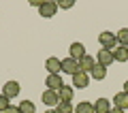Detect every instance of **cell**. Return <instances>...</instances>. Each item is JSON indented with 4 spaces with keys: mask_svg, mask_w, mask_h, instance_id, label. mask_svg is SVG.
Instances as JSON below:
<instances>
[{
    "mask_svg": "<svg viewBox=\"0 0 128 113\" xmlns=\"http://www.w3.org/2000/svg\"><path fill=\"white\" fill-rule=\"evenodd\" d=\"M113 58H115V62H128V47H115Z\"/></svg>",
    "mask_w": 128,
    "mask_h": 113,
    "instance_id": "e0dca14e",
    "label": "cell"
},
{
    "mask_svg": "<svg viewBox=\"0 0 128 113\" xmlns=\"http://www.w3.org/2000/svg\"><path fill=\"white\" fill-rule=\"evenodd\" d=\"M56 111L58 113H75V107H73V102H58Z\"/></svg>",
    "mask_w": 128,
    "mask_h": 113,
    "instance_id": "ffe728a7",
    "label": "cell"
},
{
    "mask_svg": "<svg viewBox=\"0 0 128 113\" xmlns=\"http://www.w3.org/2000/svg\"><path fill=\"white\" fill-rule=\"evenodd\" d=\"M109 113H126V111H122V109H118V107H113V109H111Z\"/></svg>",
    "mask_w": 128,
    "mask_h": 113,
    "instance_id": "cb8c5ba5",
    "label": "cell"
},
{
    "mask_svg": "<svg viewBox=\"0 0 128 113\" xmlns=\"http://www.w3.org/2000/svg\"><path fill=\"white\" fill-rule=\"evenodd\" d=\"M79 66H81V70H83V72H90L92 68L96 66V60L92 58V56H88V54H86L81 60H79Z\"/></svg>",
    "mask_w": 128,
    "mask_h": 113,
    "instance_id": "5bb4252c",
    "label": "cell"
},
{
    "mask_svg": "<svg viewBox=\"0 0 128 113\" xmlns=\"http://www.w3.org/2000/svg\"><path fill=\"white\" fill-rule=\"evenodd\" d=\"M122 92H126V94H128V81L124 83V90H122Z\"/></svg>",
    "mask_w": 128,
    "mask_h": 113,
    "instance_id": "d4e9b609",
    "label": "cell"
},
{
    "mask_svg": "<svg viewBox=\"0 0 128 113\" xmlns=\"http://www.w3.org/2000/svg\"><path fill=\"white\" fill-rule=\"evenodd\" d=\"M111 100H107V98H98L94 102V113H109L111 111Z\"/></svg>",
    "mask_w": 128,
    "mask_h": 113,
    "instance_id": "7c38bea8",
    "label": "cell"
},
{
    "mask_svg": "<svg viewBox=\"0 0 128 113\" xmlns=\"http://www.w3.org/2000/svg\"><path fill=\"white\" fill-rule=\"evenodd\" d=\"M62 72H66V75H77V72H81V66H79V62L77 60H73L68 56V58H64L62 60Z\"/></svg>",
    "mask_w": 128,
    "mask_h": 113,
    "instance_id": "7a4b0ae2",
    "label": "cell"
},
{
    "mask_svg": "<svg viewBox=\"0 0 128 113\" xmlns=\"http://www.w3.org/2000/svg\"><path fill=\"white\" fill-rule=\"evenodd\" d=\"M11 107V98H6L4 94H0V113H4Z\"/></svg>",
    "mask_w": 128,
    "mask_h": 113,
    "instance_id": "44dd1931",
    "label": "cell"
},
{
    "mask_svg": "<svg viewBox=\"0 0 128 113\" xmlns=\"http://www.w3.org/2000/svg\"><path fill=\"white\" fill-rule=\"evenodd\" d=\"M75 113H94V102H90V100H81V102H77Z\"/></svg>",
    "mask_w": 128,
    "mask_h": 113,
    "instance_id": "2e32d148",
    "label": "cell"
},
{
    "mask_svg": "<svg viewBox=\"0 0 128 113\" xmlns=\"http://www.w3.org/2000/svg\"><path fill=\"white\" fill-rule=\"evenodd\" d=\"M90 77L94 79V81H102V79L107 77V68H105V66H100V64H96V66L90 70Z\"/></svg>",
    "mask_w": 128,
    "mask_h": 113,
    "instance_id": "9a60e30c",
    "label": "cell"
},
{
    "mask_svg": "<svg viewBox=\"0 0 128 113\" xmlns=\"http://www.w3.org/2000/svg\"><path fill=\"white\" fill-rule=\"evenodd\" d=\"M45 68H47L49 75H60V70H62V60H58V58H47Z\"/></svg>",
    "mask_w": 128,
    "mask_h": 113,
    "instance_id": "9c48e42d",
    "label": "cell"
},
{
    "mask_svg": "<svg viewBox=\"0 0 128 113\" xmlns=\"http://www.w3.org/2000/svg\"><path fill=\"white\" fill-rule=\"evenodd\" d=\"M115 62V58H113V51H109V49H100L98 51V56H96V64H100V66H111V64Z\"/></svg>",
    "mask_w": 128,
    "mask_h": 113,
    "instance_id": "5b68a950",
    "label": "cell"
},
{
    "mask_svg": "<svg viewBox=\"0 0 128 113\" xmlns=\"http://www.w3.org/2000/svg\"><path fill=\"white\" fill-rule=\"evenodd\" d=\"M68 51H70V58L77 60V62L86 56V47H83V43H73V45L68 47Z\"/></svg>",
    "mask_w": 128,
    "mask_h": 113,
    "instance_id": "30bf717a",
    "label": "cell"
},
{
    "mask_svg": "<svg viewBox=\"0 0 128 113\" xmlns=\"http://www.w3.org/2000/svg\"><path fill=\"white\" fill-rule=\"evenodd\" d=\"M60 96V102H73V96H75V88L73 86H64L62 90L58 92Z\"/></svg>",
    "mask_w": 128,
    "mask_h": 113,
    "instance_id": "8fae6325",
    "label": "cell"
},
{
    "mask_svg": "<svg viewBox=\"0 0 128 113\" xmlns=\"http://www.w3.org/2000/svg\"><path fill=\"white\" fill-rule=\"evenodd\" d=\"M73 0H64V2H58V9H73Z\"/></svg>",
    "mask_w": 128,
    "mask_h": 113,
    "instance_id": "7402d4cb",
    "label": "cell"
},
{
    "mask_svg": "<svg viewBox=\"0 0 128 113\" xmlns=\"http://www.w3.org/2000/svg\"><path fill=\"white\" fill-rule=\"evenodd\" d=\"M17 107H19V113H36V107H34V102H30V100H22Z\"/></svg>",
    "mask_w": 128,
    "mask_h": 113,
    "instance_id": "ac0fdd59",
    "label": "cell"
},
{
    "mask_svg": "<svg viewBox=\"0 0 128 113\" xmlns=\"http://www.w3.org/2000/svg\"><path fill=\"white\" fill-rule=\"evenodd\" d=\"M4 113H19V107H13V104H11V107L9 109H6V111Z\"/></svg>",
    "mask_w": 128,
    "mask_h": 113,
    "instance_id": "603a6c76",
    "label": "cell"
},
{
    "mask_svg": "<svg viewBox=\"0 0 128 113\" xmlns=\"http://www.w3.org/2000/svg\"><path fill=\"white\" fill-rule=\"evenodd\" d=\"M90 72H77V75H73V88H77V90H86L88 86H90Z\"/></svg>",
    "mask_w": 128,
    "mask_h": 113,
    "instance_id": "3957f363",
    "label": "cell"
},
{
    "mask_svg": "<svg viewBox=\"0 0 128 113\" xmlns=\"http://www.w3.org/2000/svg\"><path fill=\"white\" fill-rule=\"evenodd\" d=\"M41 100H43V104H47V107H58L60 96H58V92H54V90H45L41 94Z\"/></svg>",
    "mask_w": 128,
    "mask_h": 113,
    "instance_id": "ba28073f",
    "label": "cell"
},
{
    "mask_svg": "<svg viewBox=\"0 0 128 113\" xmlns=\"http://www.w3.org/2000/svg\"><path fill=\"white\" fill-rule=\"evenodd\" d=\"M45 113H58V111H56V109H49V111H45Z\"/></svg>",
    "mask_w": 128,
    "mask_h": 113,
    "instance_id": "484cf974",
    "label": "cell"
},
{
    "mask_svg": "<svg viewBox=\"0 0 128 113\" xmlns=\"http://www.w3.org/2000/svg\"><path fill=\"white\" fill-rule=\"evenodd\" d=\"M115 36H118V45L120 47H128V28H122Z\"/></svg>",
    "mask_w": 128,
    "mask_h": 113,
    "instance_id": "d6986e66",
    "label": "cell"
},
{
    "mask_svg": "<svg viewBox=\"0 0 128 113\" xmlns=\"http://www.w3.org/2000/svg\"><path fill=\"white\" fill-rule=\"evenodd\" d=\"M113 104L118 109H122V111H128V94L126 92H120V94L113 96Z\"/></svg>",
    "mask_w": 128,
    "mask_h": 113,
    "instance_id": "4fadbf2b",
    "label": "cell"
},
{
    "mask_svg": "<svg viewBox=\"0 0 128 113\" xmlns=\"http://www.w3.org/2000/svg\"><path fill=\"white\" fill-rule=\"evenodd\" d=\"M38 13H41V17L51 19L56 13H58V2H43V4L38 6Z\"/></svg>",
    "mask_w": 128,
    "mask_h": 113,
    "instance_id": "277c9868",
    "label": "cell"
},
{
    "mask_svg": "<svg viewBox=\"0 0 128 113\" xmlns=\"http://www.w3.org/2000/svg\"><path fill=\"white\" fill-rule=\"evenodd\" d=\"M98 43H100V47H102V49L113 51L115 47H118V36L105 30V32H100V34H98Z\"/></svg>",
    "mask_w": 128,
    "mask_h": 113,
    "instance_id": "6da1fadb",
    "label": "cell"
},
{
    "mask_svg": "<svg viewBox=\"0 0 128 113\" xmlns=\"http://www.w3.org/2000/svg\"><path fill=\"white\" fill-rule=\"evenodd\" d=\"M45 86H47V90L60 92V90L64 88V81H62V77H60V75H47V79H45Z\"/></svg>",
    "mask_w": 128,
    "mask_h": 113,
    "instance_id": "52a82bcc",
    "label": "cell"
},
{
    "mask_svg": "<svg viewBox=\"0 0 128 113\" xmlns=\"http://www.w3.org/2000/svg\"><path fill=\"white\" fill-rule=\"evenodd\" d=\"M19 92H22V86H19L17 81H6L4 86H2V94H4L6 98H15V96H19Z\"/></svg>",
    "mask_w": 128,
    "mask_h": 113,
    "instance_id": "8992f818",
    "label": "cell"
}]
</instances>
